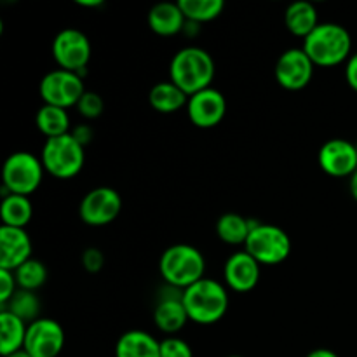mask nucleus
Here are the masks:
<instances>
[{"instance_id": "33", "label": "nucleus", "mask_w": 357, "mask_h": 357, "mask_svg": "<svg viewBox=\"0 0 357 357\" xmlns=\"http://www.w3.org/2000/svg\"><path fill=\"white\" fill-rule=\"evenodd\" d=\"M70 135L73 136V139H75L77 143H80V145H82L84 149H86V146L89 145L91 142H93L94 129L91 128L89 124H77L75 128H72Z\"/></svg>"}, {"instance_id": "23", "label": "nucleus", "mask_w": 357, "mask_h": 357, "mask_svg": "<svg viewBox=\"0 0 357 357\" xmlns=\"http://www.w3.org/2000/svg\"><path fill=\"white\" fill-rule=\"evenodd\" d=\"M35 126L38 131L49 138H58V136L70 135V115L65 108L52 107V105H42L35 115Z\"/></svg>"}, {"instance_id": "40", "label": "nucleus", "mask_w": 357, "mask_h": 357, "mask_svg": "<svg viewBox=\"0 0 357 357\" xmlns=\"http://www.w3.org/2000/svg\"><path fill=\"white\" fill-rule=\"evenodd\" d=\"M229 357H243V356H229Z\"/></svg>"}, {"instance_id": "17", "label": "nucleus", "mask_w": 357, "mask_h": 357, "mask_svg": "<svg viewBox=\"0 0 357 357\" xmlns=\"http://www.w3.org/2000/svg\"><path fill=\"white\" fill-rule=\"evenodd\" d=\"M31 239L24 229L0 227V268L16 271L31 258Z\"/></svg>"}, {"instance_id": "15", "label": "nucleus", "mask_w": 357, "mask_h": 357, "mask_svg": "<svg viewBox=\"0 0 357 357\" xmlns=\"http://www.w3.org/2000/svg\"><path fill=\"white\" fill-rule=\"evenodd\" d=\"M227 114V100L215 87L201 91L188 98L187 115L195 128L211 129L223 121Z\"/></svg>"}, {"instance_id": "2", "label": "nucleus", "mask_w": 357, "mask_h": 357, "mask_svg": "<svg viewBox=\"0 0 357 357\" xmlns=\"http://www.w3.org/2000/svg\"><path fill=\"white\" fill-rule=\"evenodd\" d=\"M227 286L216 279L204 278L183 291V305L188 319L201 326H209L223 319L229 310Z\"/></svg>"}, {"instance_id": "26", "label": "nucleus", "mask_w": 357, "mask_h": 357, "mask_svg": "<svg viewBox=\"0 0 357 357\" xmlns=\"http://www.w3.org/2000/svg\"><path fill=\"white\" fill-rule=\"evenodd\" d=\"M0 310H7V312L14 314V316L20 317V319L24 321L26 324H30L33 323V321L40 319L42 303L35 291L17 289V291L14 293L13 298L9 300V303L0 305Z\"/></svg>"}, {"instance_id": "7", "label": "nucleus", "mask_w": 357, "mask_h": 357, "mask_svg": "<svg viewBox=\"0 0 357 357\" xmlns=\"http://www.w3.org/2000/svg\"><path fill=\"white\" fill-rule=\"evenodd\" d=\"M45 173L58 180H70L82 171L86 164V152L72 135L45 139L40 153Z\"/></svg>"}, {"instance_id": "6", "label": "nucleus", "mask_w": 357, "mask_h": 357, "mask_svg": "<svg viewBox=\"0 0 357 357\" xmlns=\"http://www.w3.org/2000/svg\"><path fill=\"white\" fill-rule=\"evenodd\" d=\"M291 239L278 225L251 220V232L244 244V251L250 253L260 265H279L291 255Z\"/></svg>"}, {"instance_id": "24", "label": "nucleus", "mask_w": 357, "mask_h": 357, "mask_svg": "<svg viewBox=\"0 0 357 357\" xmlns=\"http://www.w3.org/2000/svg\"><path fill=\"white\" fill-rule=\"evenodd\" d=\"M33 216V206L31 201L24 195L10 194L2 199L0 204V218L2 225L13 227V229H26L28 223Z\"/></svg>"}, {"instance_id": "32", "label": "nucleus", "mask_w": 357, "mask_h": 357, "mask_svg": "<svg viewBox=\"0 0 357 357\" xmlns=\"http://www.w3.org/2000/svg\"><path fill=\"white\" fill-rule=\"evenodd\" d=\"M105 265V257L101 253V250L98 248H87L82 253V267L86 268L89 274H98V272L103 268Z\"/></svg>"}, {"instance_id": "35", "label": "nucleus", "mask_w": 357, "mask_h": 357, "mask_svg": "<svg viewBox=\"0 0 357 357\" xmlns=\"http://www.w3.org/2000/svg\"><path fill=\"white\" fill-rule=\"evenodd\" d=\"M305 357H340L337 352H333L331 349H314L310 351Z\"/></svg>"}, {"instance_id": "38", "label": "nucleus", "mask_w": 357, "mask_h": 357, "mask_svg": "<svg viewBox=\"0 0 357 357\" xmlns=\"http://www.w3.org/2000/svg\"><path fill=\"white\" fill-rule=\"evenodd\" d=\"M349 190H351V195L357 201V171L349 178Z\"/></svg>"}, {"instance_id": "12", "label": "nucleus", "mask_w": 357, "mask_h": 357, "mask_svg": "<svg viewBox=\"0 0 357 357\" xmlns=\"http://www.w3.org/2000/svg\"><path fill=\"white\" fill-rule=\"evenodd\" d=\"M65 347V331L58 321L40 317L28 324L24 351L31 357H59Z\"/></svg>"}, {"instance_id": "9", "label": "nucleus", "mask_w": 357, "mask_h": 357, "mask_svg": "<svg viewBox=\"0 0 357 357\" xmlns=\"http://www.w3.org/2000/svg\"><path fill=\"white\" fill-rule=\"evenodd\" d=\"M52 58L61 70L84 75L91 59V42L84 31L77 28H65L56 33L52 40Z\"/></svg>"}, {"instance_id": "34", "label": "nucleus", "mask_w": 357, "mask_h": 357, "mask_svg": "<svg viewBox=\"0 0 357 357\" xmlns=\"http://www.w3.org/2000/svg\"><path fill=\"white\" fill-rule=\"evenodd\" d=\"M345 80L357 93V52H354L345 63Z\"/></svg>"}, {"instance_id": "3", "label": "nucleus", "mask_w": 357, "mask_h": 357, "mask_svg": "<svg viewBox=\"0 0 357 357\" xmlns=\"http://www.w3.org/2000/svg\"><path fill=\"white\" fill-rule=\"evenodd\" d=\"M303 51L316 66L330 68L347 63L352 56V37L338 23H321L303 40Z\"/></svg>"}, {"instance_id": "31", "label": "nucleus", "mask_w": 357, "mask_h": 357, "mask_svg": "<svg viewBox=\"0 0 357 357\" xmlns=\"http://www.w3.org/2000/svg\"><path fill=\"white\" fill-rule=\"evenodd\" d=\"M17 289L20 288H17L14 272L6 271V268H0V305L9 303V300L13 298L14 293H16Z\"/></svg>"}, {"instance_id": "36", "label": "nucleus", "mask_w": 357, "mask_h": 357, "mask_svg": "<svg viewBox=\"0 0 357 357\" xmlns=\"http://www.w3.org/2000/svg\"><path fill=\"white\" fill-rule=\"evenodd\" d=\"M199 31H201V24L194 23V21H187L183 30L185 35H188V37H195V35H199Z\"/></svg>"}, {"instance_id": "4", "label": "nucleus", "mask_w": 357, "mask_h": 357, "mask_svg": "<svg viewBox=\"0 0 357 357\" xmlns=\"http://www.w3.org/2000/svg\"><path fill=\"white\" fill-rule=\"evenodd\" d=\"M159 272L167 286L185 291L206 278V260L195 246L173 244L160 255Z\"/></svg>"}, {"instance_id": "8", "label": "nucleus", "mask_w": 357, "mask_h": 357, "mask_svg": "<svg viewBox=\"0 0 357 357\" xmlns=\"http://www.w3.org/2000/svg\"><path fill=\"white\" fill-rule=\"evenodd\" d=\"M38 93L44 105L68 110V108L77 107L86 89H84L82 75L58 68L42 77L38 84Z\"/></svg>"}, {"instance_id": "10", "label": "nucleus", "mask_w": 357, "mask_h": 357, "mask_svg": "<svg viewBox=\"0 0 357 357\" xmlns=\"http://www.w3.org/2000/svg\"><path fill=\"white\" fill-rule=\"evenodd\" d=\"M122 209V197L112 187H96L87 192L79 206V216L86 225L105 227L114 222Z\"/></svg>"}, {"instance_id": "30", "label": "nucleus", "mask_w": 357, "mask_h": 357, "mask_svg": "<svg viewBox=\"0 0 357 357\" xmlns=\"http://www.w3.org/2000/svg\"><path fill=\"white\" fill-rule=\"evenodd\" d=\"M160 357H194V352L183 338L167 337L160 342Z\"/></svg>"}, {"instance_id": "28", "label": "nucleus", "mask_w": 357, "mask_h": 357, "mask_svg": "<svg viewBox=\"0 0 357 357\" xmlns=\"http://www.w3.org/2000/svg\"><path fill=\"white\" fill-rule=\"evenodd\" d=\"M14 278H16L17 288L20 289L37 291L47 281V268H45V265L40 260L30 258V260L24 261L21 267L14 271Z\"/></svg>"}, {"instance_id": "5", "label": "nucleus", "mask_w": 357, "mask_h": 357, "mask_svg": "<svg viewBox=\"0 0 357 357\" xmlns=\"http://www.w3.org/2000/svg\"><path fill=\"white\" fill-rule=\"evenodd\" d=\"M44 173L40 157L30 152L10 153L2 167V199L10 194L31 195L42 185Z\"/></svg>"}, {"instance_id": "13", "label": "nucleus", "mask_w": 357, "mask_h": 357, "mask_svg": "<svg viewBox=\"0 0 357 357\" xmlns=\"http://www.w3.org/2000/svg\"><path fill=\"white\" fill-rule=\"evenodd\" d=\"M188 314L183 305V291L173 286H164L153 307V323L157 330L166 335H176L188 323Z\"/></svg>"}, {"instance_id": "1", "label": "nucleus", "mask_w": 357, "mask_h": 357, "mask_svg": "<svg viewBox=\"0 0 357 357\" xmlns=\"http://www.w3.org/2000/svg\"><path fill=\"white\" fill-rule=\"evenodd\" d=\"M216 66L206 49L187 45L173 56L169 63V80L188 98L211 87Z\"/></svg>"}, {"instance_id": "29", "label": "nucleus", "mask_w": 357, "mask_h": 357, "mask_svg": "<svg viewBox=\"0 0 357 357\" xmlns=\"http://www.w3.org/2000/svg\"><path fill=\"white\" fill-rule=\"evenodd\" d=\"M75 108L79 110V114L82 115L84 119H87V121H94V119L100 117L105 110L103 98H101L98 93H94V91H86V93L82 94V98L79 100V103H77Z\"/></svg>"}, {"instance_id": "25", "label": "nucleus", "mask_w": 357, "mask_h": 357, "mask_svg": "<svg viewBox=\"0 0 357 357\" xmlns=\"http://www.w3.org/2000/svg\"><path fill=\"white\" fill-rule=\"evenodd\" d=\"M251 232V220L237 215V213H225L216 222V236L220 241L230 246L246 244Z\"/></svg>"}, {"instance_id": "21", "label": "nucleus", "mask_w": 357, "mask_h": 357, "mask_svg": "<svg viewBox=\"0 0 357 357\" xmlns=\"http://www.w3.org/2000/svg\"><path fill=\"white\" fill-rule=\"evenodd\" d=\"M28 324L7 310H0V354L7 357L21 351L26 340Z\"/></svg>"}, {"instance_id": "11", "label": "nucleus", "mask_w": 357, "mask_h": 357, "mask_svg": "<svg viewBox=\"0 0 357 357\" xmlns=\"http://www.w3.org/2000/svg\"><path fill=\"white\" fill-rule=\"evenodd\" d=\"M316 65L303 47H293L282 52L275 63L274 75L279 86L286 91H302L310 84Z\"/></svg>"}, {"instance_id": "18", "label": "nucleus", "mask_w": 357, "mask_h": 357, "mask_svg": "<svg viewBox=\"0 0 357 357\" xmlns=\"http://www.w3.org/2000/svg\"><path fill=\"white\" fill-rule=\"evenodd\" d=\"M146 21H149L150 30L160 37H174L178 33H183L185 24H187V17L181 13L178 2L155 3L149 10Z\"/></svg>"}, {"instance_id": "39", "label": "nucleus", "mask_w": 357, "mask_h": 357, "mask_svg": "<svg viewBox=\"0 0 357 357\" xmlns=\"http://www.w3.org/2000/svg\"><path fill=\"white\" fill-rule=\"evenodd\" d=\"M7 357H31V356L28 354V352L24 351V349H21V351L14 352V354H10V356H7Z\"/></svg>"}, {"instance_id": "41", "label": "nucleus", "mask_w": 357, "mask_h": 357, "mask_svg": "<svg viewBox=\"0 0 357 357\" xmlns=\"http://www.w3.org/2000/svg\"><path fill=\"white\" fill-rule=\"evenodd\" d=\"M356 149H357V139H356Z\"/></svg>"}, {"instance_id": "14", "label": "nucleus", "mask_w": 357, "mask_h": 357, "mask_svg": "<svg viewBox=\"0 0 357 357\" xmlns=\"http://www.w3.org/2000/svg\"><path fill=\"white\" fill-rule=\"evenodd\" d=\"M317 160L328 176L351 178L357 171L356 143L344 138L328 139L319 149Z\"/></svg>"}, {"instance_id": "16", "label": "nucleus", "mask_w": 357, "mask_h": 357, "mask_svg": "<svg viewBox=\"0 0 357 357\" xmlns=\"http://www.w3.org/2000/svg\"><path fill=\"white\" fill-rule=\"evenodd\" d=\"M261 265L246 251H237L230 255L223 265L225 286L236 293H248L257 288L260 281Z\"/></svg>"}, {"instance_id": "22", "label": "nucleus", "mask_w": 357, "mask_h": 357, "mask_svg": "<svg viewBox=\"0 0 357 357\" xmlns=\"http://www.w3.org/2000/svg\"><path fill=\"white\" fill-rule=\"evenodd\" d=\"M149 103L159 114H174L187 107L188 96L171 80L157 82L149 93Z\"/></svg>"}, {"instance_id": "37", "label": "nucleus", "mask_w": 357, "mask_h": 357, "mask_svg": "<svg viewBox=\"0 0 357 357\" xmlns=\"http://www.w3.org/2000/svg\"><path fill=\"white\" fill-rule=\"evenodd\" d=\"M77 6L87 7V9H94V7L103 6V0H77Z\"/></svg>"}, {"instance_id": "20", "label": "nucleus", "mask_w": 357, "mask_h": 357, "mask_svg": "<svg viewBox=\"0 0 357 357\" xmlns=\"http://www.w3.org/2000/svg\"><path fill=\"white\" fill-rule=\"evenodd\" d=\"M284 24L289 33L305 40L321 24L319 14L310 2H295L286 9Z\"/></svg>"}, {"instance_id": "27", "label": "nucleus", "mask_w": 357, "mask_h": 357, "mask_svg": "<svg viewBox=\"0 0 357 357\" xmlns=\"http://www.w3.org/2000/svg\"><path fill=\"white\" fill-rule=\"evenodd\" d=\"M178 6L187 21H194L199 24L216 20L225 9L223 0H180Z\"/></svg>"}, {"instance_id": "19", "label": "nucleus", "mask_w": 357, "mask_h": 357, "mask_svg": "<svg viewBox=\"0 0 357 357\" xmlns=\"http://www.w3.org/2000/svg\"><path fill=\"white\" fill-rule=\"evenodd\" d=\"M115 357H160V342L143 330H129L119 337Z\"/></svg>"}]
</instances>
